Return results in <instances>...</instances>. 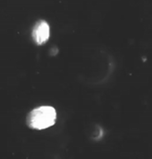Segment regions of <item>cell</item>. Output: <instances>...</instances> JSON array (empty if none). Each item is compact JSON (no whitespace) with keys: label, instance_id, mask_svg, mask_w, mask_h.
<instances>
[{"label":"cell","instance_id":"6da1fadb","mask_svg":"<svg viewBox=\"0 0 152 159\" xmlns=\"http://www.w3.org/2000/svg\"><path fill=\"white\" fill-rule=\"evenodd\" d=\"M56 111L51 106H40L33 111L27 116V125L34 129H44L54 125L56 120Z\"/></svg>","mask_w":152,"mask_h":159},{"label":"cell","instance_id":"7a4b0ae2","mask_svg":"<svg viewBox=\"0 0 152 159\" xmlns=\"http://www.w3.org/2000/svg\"><path fill=\"white\" fill-rule=\"evenodd\" d=\"M32 37L36 45H43L49 40L50 26L45 20L36 22L32 31Z\"/></svg>","mask_w":152,"mask_h":159}]
</instances>
